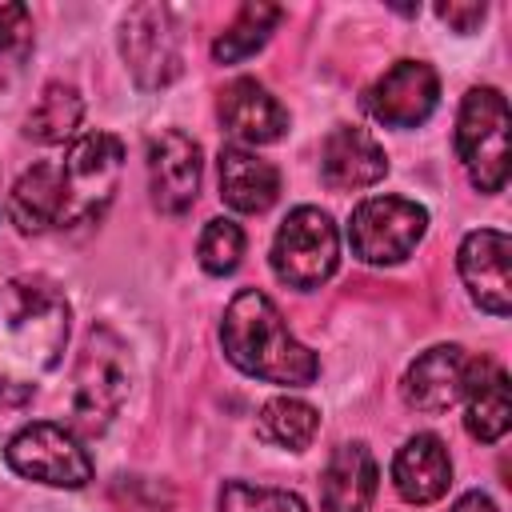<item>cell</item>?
Wrapping results in <instances>:
<instances>
[{"label":"cell","mask_w":512,"mask_h":512,"mask_svg":"<svg viewBox=\"0 0 512 512\" xmlns=\"http://www.w3.org/2000/svg\"><path fill=\"white\" fill-rule=\"evenodd\" d=\"M124 172V144L112 132H84L72 140L64 164H60V228H80L100 220V212L112 204V192Z\"/></svg>","instance_id":"5"},{"label":"cell","mask_w":512,"mask_h":512,"mask_svg":"<svg viewBox=\"0 0 512 512\" xmlns=\"http://www.w3.org/2000/svg\"><path fill=\"white\" fill-rule=\"evenodd\" d=\"M32 52V12L24 4H0V84H8Z\"/></svg>","instance_id":"26"},{"label":"cell","mask_w":512,"mask_h":512,"mask_svg":"<svg viewBox=\"0 0 512 512\" xmlns=\"http://www.w3.org/2000/svg\"><path fill=\"white\" fill-rule=\"evenodd\" d=\"M120 56L136 88H168L180 76V24L168 4H132L120 20Z\"/></svg>","instance_id":"9"},{"label":"cell","mask_w":512,"mask_h":512,"mask_svg":"<svg viewBox=\"0 0 512 512\" xmlns=\"http://www.w3.org/2000/svg\"><path fill=\"white\" fill-rule=\"evenodd\" d=\"M472 368H476V356H468L460 344H432L408 364L400 380V396L416 412H428V416L448 412L452 404L464 400Z\"/></svg>","instance_id":"12"},{"label":"cell","mask_w":512,"mask_h":512,"mask_svg":"<svg viewBox=\"0 0 512 512\" xmlns=\"http://www.w3.org/2000/svg\"><path fill=\"white\" fill-rule=\"evenodd\" d=\"M380 488V468L368 444L348 440L332 448L320 472V504L324 512H368Z\"/></svg>","instance_id":"16"},{"label":"cell","mask_w":512,"mask_h":512,"mask_svg":"<svg viewBox=\"0 0 512 512\" xmlns=\"http://www.w3.org/2000/svg\"><path fill=\"white\" fill-rule=\"evenodd\" d=\"M128 388H132L128 344L108 324H92L72 376V432L84 436L108 432V424L128 400Z\"/></svg>","instance_id":"3"},{"label":"cell","mask_w":512,"mask_h":512,"mask_svg":"<svg viewBox=\"0 0 512 512\" xmlns=\"http://www.w3.org/2000/svg\"><path fill=\"white\" fill-rule=\"evenodd\" d=\"M320 176L336 192L372 188V184H380L388 176V156H384L380 140L368 128L336 124L324 136V148H320Z\"/></svg>","instance_id":"14"},{"label":"cell","mask_w":512,"mask_h":512,"mask_svg":"<svg viewBox=\"0 0 512 512\" xmlns=\"http://www.w3.org/2000/svg\"><path fill=\"white\" fill-rule=\"evenodd\" d=\"M280 16H284L280 4L248 0V4L232 16V24L212 40V60H216V64H240V60H248L252 52H260V48L268 44V36L276 32Z\"/></svg>","instance_id":"21"},{"label":"cell","mask_w":512,"mask_h":512,"mask_svg":"<svg viewBox=\"0 0 512 512\" xmlns=\"http://www.w3.org/2000/svg\"><path fill=\"white\" fill-rule=\"evenodd\" d=\"M200 176H204L200 144L188 132L168 128V132L148 140V192H152V204L160 212L184 216L196 204Z\"/></svg>","instance_id":"11"},{"label":"cell","mask_w":512,"mask_h":512,"mask_svg":"<svg viewBox=\"0 0 512 512\" xmlns=\"http://www.w3.org/2000/svg\"><path fill=\"white\" fill-rule=\"evenodd\" d=\"M392 484H396L400 500H408V504L440 500L452 484V456H448L444 440L432 432L408 436L392 460Z\"/></svg>","instance_id":"17"},{"label":"cell","mask_w":512,"mask_h":512,"mask_svg":"<svg viewBox=\"0 0 512 512\" xmlns=\"http://www.w3.org/2000/svg\"><path fill=\"white\" fill-rule=\"evenodd\" d=\"M60 208H64V188H60V164L52 160L32 164L8 192V216L24 236L60 228Z\"/></svg>","instance_id":"19"},{"label":"cell","mask_w":512,"mask_h":512,"mask_svg":"<svg viewBox=\"0 0 512 512\" xmlns=\"http://www.w3.org/2000/svg\"><path fill=\"white\" fill-rule=\"evenodd\" d=\"M440 104V76L424 60H396L368 92L364 108L384 128H420Z\"/></svg>","instance_id":"10"},{"label":"cell","mask_w":512,"mask_h":512,"mask_svg":"<svg viewBox=\"0 0 512 512\" xmlns=\"http://www.w3.org/2000/svg\"><path fill=\"white\" fill-rule=\"evenodd\" d=\"M80 116H84L80 92L72 84H64V80H52L36 96L32 112L24 116V136L40 140V144H64L80 128Z\"/></svg>","instance_id":"22"},{"label":"cell","mask_w":512,"mask_h":512,"mask_svg":"<svg viewBox=\"0 0 512 512\" xmlns=\"http://www.w3.org/2000/svg\"><path fill=\"white\" fill-rule=\"evenodd\" d=\"M4 460L16 476L48 488H84L92 480V456L84 440L68 424H52V420L24 424L8 440Z\"/></svg>","instance_id":"8"},{"label":"cell","mask_w":512,"mask_h":512,"mask_svg":"<svg viewBox=\"0 0 512 512\" xmlns=\"http://www.w3.org/2000/svg\"><path fill=\"white\" fill-rule=\"evenodd\" d=\"M220 512H308V504L296 492H284V488L228 480L220 488Z\"/></svg>","instance_id":"25"},{"label":"cell","mask_w":512,"mask_h":512,"mask_svg":"<svg viewBox=\"0 0 512 512\" xmlns=\"http://www.w3.org/2000/svg\"><path fill=\"white\" fill-rule=\"evenodd\" d=\"M216 112H220L224 132L236 136L240 144H276V140H284V132H288V112H284V104H280L264 84H256V80H248V76L232 80V84L220 92Z\"/></svg>","instance_id":"15"},{"label":"cell","mask_w":512,"mask_h":512,"mask_svg":"<svg viewBox=\"0 0 512 512\" xmlns=\"http://www.w3.org/2000/svg\"><path fill=\"white\" fill-rule=\"evenodd\" d=\"M220 200L236 212H268L280 196V172L276 164L260 160L248 148H220Z\"/></svg>","instance_id":"18"},{"label":"cell","mask_w":512,"mask_h":512,"mask_svg":"<svg viewBox=\"0 0 512 512\" xmlns=\"http://www.w3.org/2000/svg\"><path fill=\"white\" fill-rule=\"evenodd\" d=\"M508 100L500 88H468L456 116V152L468 180L480 192H500L508 184Z\"/></svg>","instance_id":"4"},{"label":"cell","mask_w":512,"mask_h":512,"mask_svg":"<svg viewBox=\"0 0 512 512\" xmlns=\"http://www.w3.org/2000/svg\"><path fill=\"white\" fill-rule=\"evenodd\" d=\"M72 332V304L44 276H16L0 288V404H24L60 364Z\"/></svg>","instance_id":"1"},{"label":"cell","mask_w":512,"mask_h":512,"mask_svg":"<svg viewBox=\"0 0 512 512\" xmlns=\"http://www.w3.org/2000/svg\"><path fill=\"white\" fill-rule=\"evenodd\" d=\"M268 260H272V272L280 284H288L296 292L320 288L340 264V232H336L332 216L312 204L292 208L272 236Z\"/></svg>","instance_id":"6"},{"label":"cell","mask_w":512,"mask_h":512,"mask_svg":"<svg viewBox=\"0 0 512 512\" xmlns=\"http://www.w3.org/2000/svg\"><path fill=\"white\" fill-rule=\"evenodd\" d=\"M508 260H512V240L500 228H476L460 240L456 268L460 280L488 316H508L512 312V280H508Z\"/></svg>","instance_id":"13"},{"label":"cell","mask_w":512,"mask_h":512,"mask_svg":"<svg viewBox=\"0 0 512 512\" xmlns=\"http://www.w3.org/2000/svg\"><path fill=\"white\" fill-rule=\"evenodd\" d=\"M196 256H200V268L212 272V276H228L240 268V256H244V228L228 216H216L204 224L200 232V244H196Z\"/></svg>","instance_id":"24"},{"label":"cell","mask_w":512,"mask_h":512,"mask_svg":"<svg viewBox=\"0 0 512 512\" xmlns=\"http://www.w3.org/2000/svg\"><path fill=\"white\" fill-rule=\"evenodd\" d=\"M220 344H224V356L244 376H256L268 384L304 388L320 376L316 352L288 332L280 308L260 288H240L228 300L220 320Z\"/></svg>","instance_id":"2"},{"label":"cell","mask_w":512,"mask_h":512,"mask_svg":"<svg viewBox=\"0 0 512 512\" xmlns=\"http://www.w3.org/2000/svg\"><path fill=\"white\" fill-rule=\"evenodd\" d=\"M256 432L276 448L304 452L320 432V412L300 396H272L256 416Z\"/></svg>","instance_id":"23"},{"label":"cell","mask_w":512,"mask_h":512,"mask_svg":"<svg viewBox=\"0 0 512 512\" xmlns=\"http://www.w3.org/2000/svg\"><path fill=\"white\" fill-rule=\"evenodd\" d=\"M436 16L448 24V28H456V32H476L480 24H484V16H488V4H460V0H448V4H436Z\"/></svg>","instance_id":"27"},{"label":"cell","mask_w":512,"mask_h":512,"mask_svg":"<svg viewBox=\"0 0 512 512\" xmlns=\"http://www.w3.org/2000/svg\"><path fill=\"white\" fill-rule=\"evenodd\" d=\"M428 232V208L408 196H368L352 208L348 244L364 264H400Z\"/></svg>","instance_id":"7"},{"label":"cell","mask_w":512,"mask_h":512,"mask_svg":"<svg viewBox=\"0 0 512 512\" xmlns=\"http://www.w3.org/2000/svg\"><path fill=\"white\" fill-rule=\"evenodd\" d=\"M448 512H500V508H496V500L484 496V492H464Z\"/></svg>","instance_id":"28"},{"label":"cell","mask_w":512,"mask_h":512,"mask_svg":"<svg viewBox=\"0 0 512 512\" xmlns=\"http://www.w3.org/2000/svg\"><path fill=\"white\" fill-rule=\"evenodd\" d=\"M464 428L480 444H496L512 424V396H508V372L492 360H476L468 392H464Z\"/></svg>","instance_id":"20"}]
</instances>
